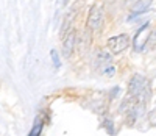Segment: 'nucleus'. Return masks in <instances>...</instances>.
<instances>
[{
  "label": "nucleus",
  "instance_id": "8",
  "mask_svg": "<svg viewBox=\"0 0 156 136\" xmlns=\"http://www.w3.org/2000/svg\"><path fill=\"white\" fill-rule=\"evenodd\" d=\"M41 131H42V122H41V119L37 117L34 127L30 130V134H31V136H37V134H41Z\"/></svg>",
  "mask_w": 156,
  "mask_h": 136
},
{
  "label": "nucleus",
  "instance_id": "2",
  "mask_svg": "<svg viewBox=\"0 0 156 136\" xmlns=\"http://www.w3.org/2000/svg\"><path fill=\"white\" fill-rule=\"evenodd\" d=\"M148 38H150V24H145L144 27H140L136 31V35L133 38V49L136 52H142L148 42Z\"/></svg>",
  "mask_w": 156,
  "mask_h": 136
},
{
  "label": "nucleus",
  "instance_id": "4",
  "mask_svg": "<svg viewBox=\"0 0 156 136\" xmlns=\"http://www.w3.org/2000/svg\"><path fill=\"white\" fill-rule=\"evenodd\" d=\"M128 46H129V36L126 33L117 35L108 39V47L112 53H122Z\"/></svg>",
  "mask_w": 156,
  "mask_h": 136
},
{
  "label": "nucleus",
  "instance_id": "14",
  "mask_svg": "<svg viewBox=\"0 0 156 136\" xmlns=\"http://www.w3.org/2000/svg\"><path fill=\"white\" fill-rule=\"evenodd\" d=\"M67 2H69V0H64V3H66V5H67Z\"/></svg>",
  "mask_w": 156,
  "mask_h": 136
},
{
  "label": "nucleus",
  "instance_id": "7",
  "mask_svg": "<svg viewBox=\"0 0 156 136\" xmlns=\"http://www.w3.org/2000/svg\"><path fill=\"white\" fill-rule=\"evenodd\" d=\"M111 61H112V58H111V55H109L108 52H105V50L98 52V55H97V64H98V66H100V64L108 66V64H111Z\"/></svg>",
  "mask_w": 156,
  "mask_h": 136
},
{
  "label": "nucleus",
  "instance_id": "13",
  "mask_svg": "<svg viewBox=\"0 0 156 136\" xmlns=\"http://www.w3.org/2000/svg\"><path fill=\"white\" fill-rule=\"evenodd\" d=\"M117 92H120V89H119V88H114V89L111 91V99H114V96H115Z\"/></svg>",
  "mask_w": 156,
  "mask_h": 136
},
{
  "label": "nucleus",
  "instance_id": "6",
  "mask_svg": "<svg viewBox=\"0 0 156 136\" xmlns=\"http://www.w3.org/2000/svg\"><path fill=\"white\" fill-rule=\"evenodd\" d=\"M151 3H153V0H137V2L133 5V9H131V11H133V16L139 14V13L147 11Z\"/></svg>",
  "mask_w": 156,
  "mask_h": 136
},
{
  "label": "nucleus",
  "instance_id": "5",
  "mask_svg": "<svg viewBox=\"0 0 156 136\" xmlns=\"http://www.w3.org/2000/svg\"><path fill=\"white\" fill-rule=\"evenodd\" d=\"M75 30H69L67 35L64 36V41H62V53L64 57L69 58L72 55V50H73V46H75Z\"/></svg>",
  "mask_w": 156,
  "mask_h": 136
},
{
  "label": "nucleus",
  "instance_id": "12",
  "mask_svg": "<svg viewBox=\"0 0 156 136\" xmlns=\"http://www.w3.org/2000/svg\"><path fill=\"white\" fill-rule=\"evenodd\" d=\"M114 72H115V69H114V67H108V69L105 67V74H106V75L112 77V75H114Z\"/></svg>",
  "mask_w": 156,
  "mask_h": 136
},
{
  "label": "nucleus",
  "instance_id": "11",
  "mask_svg": "<svg viewBox=\"0 0 156 136\" xmlns=\"http://www.w3.org/2000/svg\"><path fill=\"white\" fill-rule=\"evenodd\" d=\"M148 120L151 125H156V110H151L150 114H148Z\"/></svg>",
  "mask_w": 156,
  "mask_h": 136
},
{
  "label": "nucleus",
  "instance_id": "10",
  "mask_svg": "<svg viewBox=\"0 0 156 136\" xmlns=\"http://www.w3.org/2000/svg\"><path fill=\"white\" fill-rule=\"evenodd\" d=\"M105 128L108 130V133H109V134H114V133H115V131H114V125H112V120H111V119H106V120H105Z\"/></svg>",
  "mask_w": 156,
  "mask_h": 136
},
{
  "label": "nucleus",
  "instance_id": "1",
  "mask_svg": "<svg viewBox=\"0 0 156 136\" xmlns=\"http://www.w3.org/2000/svg\"><path fill=\"white\" fill-rule=\"evenodd\" d=\"M128 92H129V96H133L137 102H142V103H147L150 100V97H151L148 80L145 77L139 75V74L133 75V78L129 80Z\"/></svg>",
  "mask_w": 156,
  "mask_h": 136
},
{
  "label": "nucleus",
  "instance_id": "9",
  "mask_svg": "<svg viewBox=\"0 0 156 136\" xmlns=\"http://www.w3.org/2000/svg\"><path fill=\"white\" fill-rule=\"evenodd\" d=\"M50 57H51V61H53V66H55V67H59V66H61L59 57H58V53H56L55 49H53V50H50Z\"/></svg>",
  "mask_w": 156,
  "mask_h": 136
},
{
  "label": "nucleus",
  "instance_id": "3",
  "mask_svg": "<svg viewBox=\"0 0 156 136\" xmlns=\"http://www.w3.org/2000/svg\"><path fill=\"white\" fill-rule=\"evenodd\" d=\"M103 24V8L100 5H94L90 6L89 9V14H87V27L89 30H98Z\"/></svg>",
  "mask_w": 156,
  "mask_h": 136
}]
</instances>
